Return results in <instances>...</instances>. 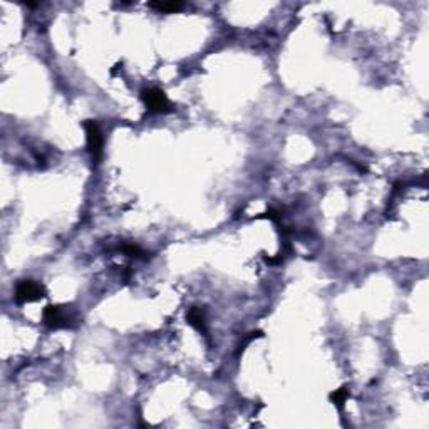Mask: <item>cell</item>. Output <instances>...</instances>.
Here are the masks:
<instances>
[{"instance_id":"cell-1","label":"cell","mask_w":429,"mask_h":429,"mask_svg":"<svg viewBox=\"0 0 429 429\" xmlns=\"http://www.w3.org/2000/svg\"><path fill=\"white\" fill-rule=\"evenodd\" d=\"M72 320L74 318L69 314L68 307H60V305H47L42 312V322L52 330L72 327Z\"/></svg>"},{"instance_id":"cell-2","label":"cell","mask_w":429,"mask_h":429,"mask_svg":"<svg viewBox=\"0 0 429 429\" xmlns=\"http://www.w3.org/2000/svg\"><path fill=\"white\" fill-rule=\"evenodd\" d=\"M141 99H142V102H144V106L150 112L166 114V112L173 111V104L170 102V99L164 94V90H161L158 88L144 89L141 92Z\"/></svg>"},{"instance_id":"cell-3","label":"cell","mask_w":429,"mask_h":429,"mask_svg":"<svg viewBox=\"0 0 429 429\" xmlns=\"http://www.w3.org/2000/svg\"><path fill=\"white\" fill-rule=\"evenodd\" d=\"M86 141H88V151L94 163H99L102 158V132L101 128L94 119L84 121Z\"/></svg>"},{"instance_id":"cell-4","label":"cell","mask_w":429,"mask_h":429,"mask_svg":"<svg viewBox=\"0 0 429 429\" xmlns=\"http://www.w3.org/2000/svg\"><path fill=\"white\" fill-rule=\"evenodd\" d=\"M46 297V288L36 280H20L16 285V298L17 304H26V302H34V300L44 298Z\"/></svg>"},{"instance_id":"cell-5","label":"cell","mask_w":429,"mask_h":429,"mask_svg":"<svg viewBox=\"0 0 429 429\" xmlns=\"http://www.w3.org/2000/svg\"><path fill=\"white\" fill-rule=\"evenodd\" d=\"M188 324L196 328L198 332H206V318H204V310L202 307H190L186 312Z\"/></svg>"},{"instance_id":"cell-6","label":"cell","mask_w":429,"mask_h":429,"mask_svg":"<svg viewBox=\"0 0 429 429\" xmlns=\"http://www.w3.org/2000/svg\"><path fill=\"white\" fill-rule=\"evenodd\" d=\"M347 398H349V388H347V386H342L340 389H336L334 392L328 394L330 402L339 409L344 408V402L347 401Z\"/></svg>"},{"instance_id":"cell-7","label":"cell","mask_w":429,"mask_h":429,"mask_svg":"<svg viewBox=\"0 0 429 429\" xmlns=\"http://www.w3.org/2000/svg\"><path fill=\"white\" fill-rule=\"evenodd\" d=\"M148 6H150V8H154V10L164 14H173L183 8V4L181 2H151Z\"/></svg>"},{"instance_id":"cell-8","label":"cell","mask_w":429,"mask_h":429,"mask_svg":"<svg viewBox=\"0 0 429 429\" xmlns=\"http://www.w3.org/2000/svg\"><path fill=\"white\" fill-rule=\"evenodd\" d=\"M122 252L130 256H136V258H144L146 256V252L142 250L141 246L132 245V243H126V245H122Z\"/></svg>"},{"instance_id":"cell-9","label":"cell","mask_w":429,"mask_h":429,"mask_svg":"<svg viewBox=\"0 0 429 429\" xmlns=\"http://www.w3.org/2000/svg\"><path fill=\"white\" fill-rule=\"evenodd\" d=\"M262 336H264V332H260V330H255V332H250V334H248V336H246V337H245V339H243V342H242V344H240V346H238V350H236V356H238V354H240V352H243V350H245V347H246V346H248V344H250V342H252V340H254V339H258V337H262Z\"/></svg>"},{"instance_id":"cell-10","label":"cell","mask_w":429,"mask_h":429,"mask_svg":"<svg viewBox=\"0 0 429 429\" xmlns=\"http://www.w3.org/2000/svg\"><path fill=\"white\" fill-rule=\"evenodd\" d=\"M264 216L265 218H268V220H272V222H275V223H278L280 222V218H282V214H280V212L278 210H275V208H268L266 210V213H264Z\"/></svg>"},{"instance_id":"cell-11","label":"cell","mask_w":429,"mask_h":429,"mask_svg":"<svg viewBox=\"0 0 429 429\" xmlns=\"http://www.w3.org/2000/svg\"><path fill=\"white\" fill-rule=\"evenodd\" d=\"M26 6H27V7H30V8H34V7H37V4H32V2H27V4H26Z\"/></svg>"}]
</instances>
